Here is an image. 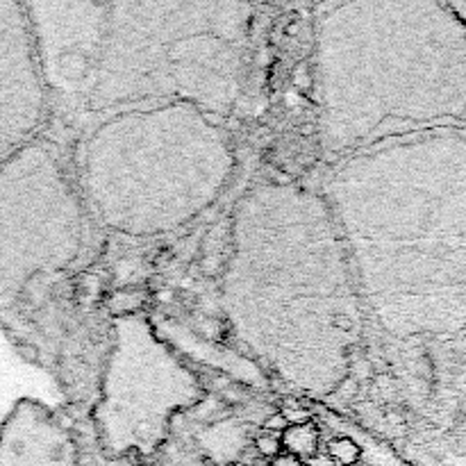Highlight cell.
<instances>
[{"label": "cell", "instance_id": "1", "mask_svg": "<svg viewBox=\"0 0 466 466\" xmlns=\"http://www.w3.org/2000/svg\"><path fill=\"white\" fill-rule=\"evenodd\" d=\"M48 118L192 105L226 118L246 89L255 7L232 0L25 3Z\"/></svg>", "mask_w": 466, "mask_h": 466}, {"label": "cell", "instance_id": "2", "mask_svg": "<svg viewBox=\"0 0 466 466\" xmlns=\"http://www.w3.org/2000/svg\"><path fill=\"white\" fill-rule=\"evenodd\" d=\"M221 305L250 357L291 389L325 398L346 382L366 312L321 194L266 182L239 198Z\"/></svg>", "mask_w": 466, "mask_h": 466}, {"label": "cell", "instance_id": "3", "mask_svg": "<svg viewBox=\"0 0 466 466\" xmlns=\"http://www.w3.org/2000/svg\"><path fill=\"white\" fill-rule=\"evenodd\" d=\"M462 176L451 137L419 132L336 160L323 178L364 312L394 336L460 318Z\"/></svg>", "mask_w": 466, "mask_h": 466}, {"label": "cell", "instance_id": "4", "mask_svg": "<svg viewBox=\"0 0 466 466\" xmlns=\"http://www.w3.org/2000/svg\"><path fill=\"white\" fill-rule=\"evenodd\" d=\"M464 75L448 7L410 0L318 5L316 137L332 162L457 114Z\"/></svg>", "mask_w": 466, "mask_h": 466}, {"label": "cell", "instance_id": "5", "mask_svg": "<svg viewBox=\"0 0 466 466\" xmlns=\"http://www.w3.org/2000/svg\"><path fill=\"white\" fill-rule=\"evenodd\" d=\"M235 169V146L219 118L192 105H162L91 125L77 148L75 189L102 228L157 237L210 210Z\"/></svg>", "mask_w": 466, "mask_h": 466}, {"label": "cell", "instance_id": "6", "mask_svg": "<svg viewBox=\"0 0 466 466\" xmlns=\"http://www.w3.org/2000/svg\"><path fill=\"white\" fill-rule=\"evenodd\" d=\"M87 210L53 143L34 139L0 164V314L80 260Z\"/></svg>", "mask_w": 466, "mask_h": 466}, {"label": "cell", "instance_id": "7", "mask_svg": "<svg viewBox=\"0 0 466 466\" xmlns=\"http://www.w3.org/2000/svg\"><path fill=\"white\" fill-rule=\"evenodd\" d=\"M203 398L201 380L160 339L143 314L114 321L93 428L109 457L150 455L166 442L180 412Z\"/></svg>", "mask_w": 466, "mask_h": 466}, {"label": "cell", "instance_id": "8", "mask_svg": "<svg viewBox=\"0 0 466 466\" xmlns=\"http://www.w3.org/2000/svg\"><path fill=\"white\" fill-rule=\"evenodd\" d=\"M48 123V93L25 3L0 0V164Z\"/></svg>", "mask_w": 466, "mask_h": 466}, {"label": "cell", "instance_id": "9", "mask_svg": "<svg viewBox=\"0 0 466 466\" xmlns=\"http://www.w3.org/2000/svg\"><path fill=\"white\" fill-rule=\"evenodd\" d=\"M282 453H287L298 460H316L318 457V430L309 423H298V426H289L280 435Z\"/></svg>", "mask_w": 466, "mask_h": 466}, {"label": "cell", "instance_id": "10", "mask_svg": "<svg viewBox=\"0 0 466 466\" xmlns=\"http://www.w3.org/2000/svg\"><path fill=\"white\" fill-rule=\"evenodd\" d=\"M148 303V291L141 287H127V289H118L109 296L107 307L109 312L116 318H125V316H137Z\"/></svg>", "mask_w": 466, "mask_h": 466}, {"label": "cell", "instance_id": "11", "mask_svg": "<svg viewBox=\"0 0 466 466\" xmlns=\"http://www.w3.org/2000/svg\"><path fill=\"white\" fill-rule=\"evenodd\" d=\"M327 457L334 466H355L362 460V448L350 437H336L327 444Z\"/></svg>", "mask_w": 466, "mask_h": 466}, {"label": "cell", "instance_id": "12", "mask_svg": "<svg viewBox=\"0 0 466 466\" xmlns=\"http://www.w3.org/2000/svg\"><path fill=\"white\" fill-rule=\"evenodd\" d=\"M255 448L257 453H260L264 460H275V457L282 455V442L278 435H271V433H262L255 437Z\"/></svg>", "mask_w": 466, "mask_h": 466}, {"label": "cell", "instance_id": "13", "mask_svg": "<svg viewBox=\"0 0 466 466\" xmlns=\"http://www.w3.org/2000/svg\"><path fill=\"white\" fill-rule=\"evenodd\" d=\"M287 428H289V421H287L284 414H273V417H269V419H266V423H264V433H271V435H278V437Z\"/></svg>", "mask_w": 466, "mask_h": 466}, {"label": "cell", "instance_id": "14", "mask_svg": "<svg viewBox=\"0 0 466 466\" xmlns=\"http://www.w3.org/2000/svg\"><path fill=\"white\" fill-rule=\"evenodd\" d=\"M271 466H309V464L303 462V460H298V457H291L287 453H282L280 457H275Z\"/></svg>", "mask_w": 466, "mask_h": 466}, {"label": "cell", "instance_id": "15", "mask_svg": "<svg viewBox=\"0 0 466 466\" xmlns=\"http://www.w3.org/2000/svg\"><path fill=\"white\" fill-rule=\"evenodd\" d=\"M207 466H244V464H239V462H226V464H207Z\"/></svg>", "mask_w": 466, "mask_h": 466}]
</instances>
